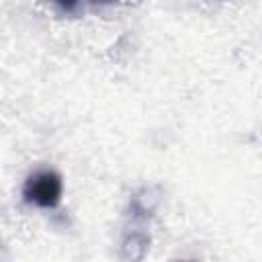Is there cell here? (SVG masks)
Masks as SVG:
<instances>
[{"label": "cell", "mask_w": 262, "mask_h": 262, "mask_svg": "<svg viewBox=\"0 0 262 262\" xmlns=\"http://www.w3.org/2000/svg\"><path fill=\"white\" fill-rule=\"evenodd\" d=\"M158 186H141L129 199L127 221L123 227V237L119 246V256L125 262H141L149 250V223L154 219L156 207L160 203Z\"/></svg>", "instance_id": "1"}, {"label": "cell", "mask_w": 262, "mask_h": 262, "mask_svg": "<svg viewBox=\"0 0 262 262\" xmlns=\"http://www.w3.org/2000/svg\"><path fill=\"white\" fill-rule=\"evenodd\" d=\"M63 182L55 170H37L27 176L23 199L39 209H55L61 203Z\"/></svg>", "instance_id": "2"}]
</instances>
